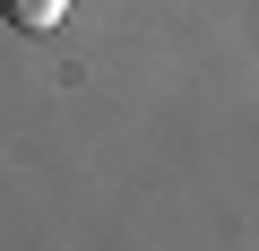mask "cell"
Here are the masks:
<instances>
[{"label": "cell", "mask_w": 259, "mask_h": 251, "mask_svg": "<svg viewBox=\"0 0 259 251\" xmlns=\"http://www.w3.org/2000/svg\"><path fill=\"white\" fill-rule=\"evenodd\" d=\"M0 18H9L18 35H52V26L69 18V0H0Z\"/></svg>", "instance_id": "cell-1"}]
</instances>
